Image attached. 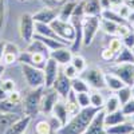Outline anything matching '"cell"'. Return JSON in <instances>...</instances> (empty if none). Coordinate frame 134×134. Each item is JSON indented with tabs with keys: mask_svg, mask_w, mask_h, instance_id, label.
Here are the masks:
<instances>
[{
	"mask_svg": "<svg viewBox=\"0 0 134 134\" xmlns=\"http://www.w3.org/2000/svg\"><path fill=\"white\" fill-rule=\"evenodd\" d=\"M99 111V109H95L93 106L81 109L79 113H76L75 115L70 117L67 124L63 125L57 134H83L88 126V124L91 122L93 117Z\"/></svg>",
	"mask_w": 134,
	"mask_h": 134,
	"instance_id": "cell-1",
	"label": "cell"
},
{
	"mask_svg": "<svg viewBox=\"0 0 134 134\" xmlns=\"http://www.w3.org/2000/svg\"><path fill=\"white\" fill-rule=\"evenodd\" d=\"M43 93H44V87H39V88H31L26 95H23L21 107H23L24 115H30L34 118L39 114Z\"/></svg>",
	"mask_w": 134,
	"mask_h": 134,
	"instance_id": "cell-2",
	"label": "cell"
},
{
	"mask_svg": "<svg viewBox=\"0 0 134 134\" xmlns=\"http://www.w3.org/2000/svg\"><path fill=\"white\" fill-rule=\"evenodd\" d=\"M100 28V16H83L82 19V44L90 46Z\"/></svg>",
	"mask_w": 134,
	"mask_h": 134,
	"instance_id": "cell-3",
	"label": "cell"
},
{
	"mask_svg": "<svg viewBox=\"0 0 134 134\" xmlns=\"http://www.w3.org/2000/svg\"><path fill=\"white\" fill-rule=\"evenodd\" d=\"M79 76L87 82L90 88H94V90H103V88H106L105 72L100 69H98V67H88V69L86 67V70L82 71Z\"/></svg>",
	"mask_w": 134,
	"mask_h": 134,
	"instance_id": "cell-4",
	"label": "cell"
},
{
	"mask_svg": "<svg viewBox=\"0 0 134 134\" xmlns=\"http://www.w3.org/2000/svg\"><path fill=\"white\" fill-rule=\"evenodd\" d=\"M21 72L30 88L44 87V71L30 64H21Z\"/></svg>",
	"mask_w": 134,
	"mask_h": 134,
	"instance_id": "cell-5",
	"label": "cell"
},
{
	"mask_svg": "<svg viewBox=\"0 0 134 134\" xmlns=\"http://www.w3.org/2000/svg\"><path fill=\"white\" fill-rule=\"evenodd\" d=\"M51 27L55 31V34H57L62 40H64L69 46L72 43V40L75 38V30H74V27L70 21H64V20H60V19L57 18L51 23Z\"/></svg>",
	"mask_w": 134,
	"mask_h": 134,
	"instance_id": "cell-6",
	"label": "cell"
},
{
	"mask_svg": "<svg viewBox=\"0 0 134 134\" xmlns=\"http://www.w3.org/2000/svg\"><path fill=\"white\" fill-rule=\"evenodd\" d=\"M110 72L115 74L119 79L127 86L134 85V63H114Z\"/></svg>",
	"mask_w": 134,
	"mask_h": 134,
	"instance_id": "cell-7",
	"label": "cell"
},
{
	"mask_svg": "<svg viewBox=\"0 0 134 134\" xmlns=\"http://www.w3.org/2000/svg\"><path fill=\"white\" fill-rule=\"evenodd\" d=\"M19 34L20 38L27 44L34 39L35 35V20L31 14H23L19 20Z\"/></svg>",
	"mask_w": 134,
	"mask_h": 134,
	"instance_id": "cell-8",
	"label": "cell"
},
{
	"mask_svg": "<svg viewBox=\"0 0 134 134\" xmlns=\"http://www.w3.org/2000/svg\"><path fill=\"white\" fill-rule=\"evenodd\" d=\"M48 57L44 54H40V52H30V51H23L19 54V58H18V62L20 64H30V66H34V67H38V69H43L46 66V62H47Z\"/></svg>",
	"mask_w": 134,
	"mask_h": 134,
	"instance_id": "cell-9",
	"label": "cell"
},
{
	"mask_svg": "<svg viewBox=\"0 0 134 134\" xmlns=\"http://www.w3.org/2000/svg\"><path fill=\"white\" fill-rule=\"evenodd\" d=\"M59 99H62L60 95L55 91L52 87H48V88L44 87V93H43L42 102H40V111L43 114L50 115L54 106H55V103H57Z\"/></svg>",
	"mask_w": 134,
	"mask_h": 134,
	"instance_id": "cell-10",
	"label": "cell"
},
{
	"mask_svg": "<svg viewBox=\"0 0 134 134\" xmlns=\"http://www.w3.org/2000/svg\"><path fill=\"white\" fill-rule=\"evenodd\" d=\"M83 134H109L107 127L105 126V110H99L93 117L91 122L88 124L86 131Z\"/></svg>",
	"mask_w": 134,
	"mask_h": 134,
	"instance_id": "cell-11",
	"label": "cell"
},
{
	"mask_svg": "<svg viewBox=\"0 0 134 134\" xmlns=\"http://www.w3.org/2000/svg\"><path fill=\"white\" fill-rule=\"evenodd\" d=\"M43 71H44V87L48 88V87H52L55 79L60 71V67L59 64L55 62L54 59L48 58L47 62H46V66L43 67Z\"/></svg>",
	"mask_w": 134,
	"mask_h": 134,
	"instance_id": "cell-12",
	"label": "cell"
},
{
	"mask_svg": "<svg viewBox=\"0 0 134 134\" xmlns=\"http://www.w3.org/2000/svg\"><path fill=\"white\" fill-rule=\"evenodd\" d=\"M52 88L60 95L62 99H64L71 91V79L67 78L63 74V71L60 70L58 76H57V79H55V82H54V85H52Z\"/></svg>",
	"mask_w": 134,
	"mask_h": 134,
	"instance_id": "cell-13",
	"label": "cell"
},
{
	"mask_svg": "<svg viewBox=\"0 0 134 134\" xmlns=\"http://www.w3.org/2000/svg\"><path fill=\"white\" fill-rule=\"evenodd\" d=\"M72 57H74V52L71 51L70 46H63L60 48L52 50L50 52V58L54 59L59 66H66V64L71 63Z\"/></svg>",
	"mask_w": 134,
	"mask_h": 134,
	"instance_id": "cell-14",
	"label": "cell"
},
{
	"mask_svg": "<svg viewBox=\"0 0 134 134\" xmlns=\"http://www.w3.org/2000/svg\"><path fill=\"white\" fill-rule=\"evenodd\" d=\"M35 23H46V24H51L52 21L58 18V12L55 8L51 7H44L40 11H38L36 14L32 15Z\"/></svg>",
	"mask_w": 134,
	"mask_h": 134,
	"instance_id": "cell-15",
	"label": "cell"
},
{
	"mask_svg": "<svg viewBox=\"0 0 134 134\" xmlns=\"http://www.w3.org/2000/svg\"><path fill=\"white\" fill-rule=\"evenodd\" d=\"M31 121H32V117H30V115H21L5 130L4 134H24L26 130L28 129L30 124H31Z\"/></svg>",
	"mask_w": 134,
	"mask_h": 134,
	"instance_id": "cell-16",
	"label": "cell"
},
{
	"mask_svg": "<svg viewBox=\"0 0 134 134\" xmlns=\"http://www.w3.org/2000/svg\"><path fill=\"white\" fill-rule=\"evenodd\" d=\"M19 54L20 50L16 44L11 43V42H5V46H4V55H3V63L4 64H12L15 62H18L19 58Z\"/></svg>",
	"mask_w": 134,
	"mask_h": 134,
	"instance_id": "cell-17",
	"label": "cell"
},
{
	"mask_svg": "<svg viewBox=\"0 0 134 134\" xmlns=\"http://www.w3.org/2000/svg\"><path fill=\"white\" fill-rule=\"evenodd\" d=\"M50 115H54L57 119H59L62 125H66L67 124V121H69L70 115H69V113H67L64 99H59L58 102L55 103V106H54V109H52Z\"/></svg>",
	"mask_w": 134,
	"mask_h": 134,
	"instance_id": "cell-18",
	"label": "cell"
},
{
	"mask_svg": "<svg viewBox=\"0 0 134 134\" xmlns=\"http://www.w3.org/2000/svg\"><path fill=\"white\" fill-rule=\"evenodd\" d=\"M83 9L86 16H100L103 11L99 0H83Z\"/></svg>",
	"mask_w": 134,
	"mask_h": 134,
	"instance_id": "cell-19",
	"label": "cell"
},
{
	"mask_svg": "<svg viewBox=\"0 0 134 134\" xmlns=\"http://www.w3.org/2000/svg\"><path fill=\"white\" fill-rule=\"evenodd\" d=\"M127 119V117L122 113V110H117L113 111V113H105V126L110 127V126H114L118 125L121 122H125Z\"/></svg>",
	"mask_w": 134,
	"mask_h": 134,
	"instance_id": "cell-20",
	"label": "cell"
},
{
	"mask_svg": "<svg viewBox=\"0 0 134 134\" xmlns=\"http://www.w3.org/2000/svg\"><path fill=\"white\" fill-rule=\"evenodd\" d=\"M0 113H16V114H23V107H21V103H16L9 100L8 98L0 100Z\"/></svg>",
	"mask_w": 134,
	"mask_h": 134,
	"instance_id": "cell-21",
	"label": "cell"
},
{
	"mask_svg": "<svg viewBox=\"0 0 134 134\" xmlns=\"http://www.w3.org/2000/svg\"><path fill=\"white\" fill-rule=\"evenodd\" d=\"M64 103H66V109H67V113H69L70 117L75 115L76 113L81 111V106L78 105V99H76V94L71 90L70 94L64 98Z\"/></svg>",
	"mask_w": 134,
	"mask_h": 134,
	"instance_id": "cell-22",
	"label": "cell"
},
{
	"mask_svg": "<svg viewBox=\"0 0 134 134\" xmlns=\"http://www.w3.org/2000/svg\"><path fill=\"white\" fill-rule=\"evenodd\" d=\"M19 117H21V114H16V113H0V134H4L5 130L12 125Z\"/></svg>",
	"mask_w": 134,
	"mask_h": 134,
	"instance_id": "cell-23",
	"label": "cell"
},
{
	"mask_svg": "<svg viewBox=\"0 0 134 134\" xmlns=\"http://www.w3.org/2000/svg\"><path fill=\"white\" fill-rule=\"evenodd\" d=\"M105 83H106V88H109V90L114 91V93L118 91L121 87L125 86V83L122 82L115 74H113V72L105 74Z\"/></svg>",
	"mask_w": 134,
	"mask_h": 134,
	"instance_id": "cell-24",
	"label": "cell"
},
{
	"mask_svg": "<svg viewBox=\"0 0 134 134\" xmlns=\"http://www.w3.org/2000/svg\"><path fill=\"white\" fill-rule=\"evenodd\" d=\"M27 51H30V52H40V54H44V55H47V57L50 58V48L44 44L43 42H40L39 39H36V38H34L30 43H28V46H27V48H26Z\"/></svg>",
	"mask_w": 134,
	"mask_h": 134,
	"instance_id": "cell-25",
	"label": "cell"
},
{
	"mask_svg": "<svg viewBox=\"0 0 134 134\" xmlns=\"http://www.w3.org/2000/svg\"><path fill=\"white\" fill-rule=\"evenodd\" d=\"M131 130H134V126L131 125V122L129 119H126L125 122H121L118 125L107 127L109 134H129Z\"/></svg>",
	"mask_w": 134,
	"mask_h": 134,
	"instance_id": "cell-26",
	"label": "cell"
},
{
	"mask_svg": "<svg viewBox=\"0 0 134 134\" xmlns=\"http://www.w3.org/2000/svg\"><path fill=\"white\" fill-rule=\"evenodd\" d=\"M75 5H76V2H66V3L60 7V9H59V12H58V19L64 20V21H70Z\"/></svg>",
	"mask_w": 134,
	"mask_h": 134,
	"instance_id": "cell-27",
	"label": "cell"
},
{
	"mask_svg": "<svg viewBox=\"0 0 134 134\" xmlns=\"http://www.w3.org/2000/svg\"><path fill=\"white\" fill-rule=\"evenodd\" d=\"M100 18L102 19H107V20H111L117 24H125V23H129L126 19L122 18L114 8H107V9H103L102 14H100Z\"/></svg>",
	"mask_w": 134,
	"mask_h": 134,
	"instance_id": "cell-28",
	"label": "cell"
},
{
	"mask_svg": "<svg viewBox=\"0 0 134 134\" xmlns=\"http://www.w3.org/2000/svg\"><path fill=\"white\" fill-rule=\"evenodd\" d=\"M71 90L75 94L79 93H90V86L87 85V82L81 76H76L74 79H71Z\"/></svg>",
	"mask_w": 134,
	"mask_h": 134,
	"instance_id": "cell-29",
	"label": "cell"
},
{
	"mask_svg": "<svg viewBox=\"0 0 134 134\" xmlns=\"http://www.w3.org/2000/svg\"><path fill=\"white\" fill-rule=\"evenodd\" d=\"M114 63H134V55L130 48L122 47V50L115 55Z\"/></svg>",
	"mask_w": 134,
	"mask_h": 134,
	"instance_id": "cell-30",
	"label": "cell"
},
{
	"mask_svg": "<svg viewBox=\"0 0 134 134\" xmlns=\"http://www.w3.org/2000/svg\"><path fill=\"white\" fill-rule=\"evenodd\" d=\"M121 109V102L119 99L117 98L115 94L110 95L106 100H105V106H103V110L105 113H113V111H117Z\"/></svg>",
	"mask_w": 134,
	"mask_h": 134,
	"instance_id": "cell-31",
	"label": "cell"
},
{
	"mask_svg": "<svg viewBox=\"0 0 134 134\" xmlns=\"http://www.w3.org/2000/svg\"><path fill=\"white\" fill-rule=\"evenodd\" d=\"M35 134H57V133L52 130L48 119H40L35 124Z\"/></svg>",
	"mask_w": 134,
	"mask_h": 134,
	"instance_id": "cell-32",
	"label": "cell"
},
{
	"mask_svg": "<svg viewBox=\"0 0 134 134\" xmlns=\"http://www.w3.org/2000/svg\"><path fill=\"white\" fill-rule=\"evenodd\" d=\"M114 94H115V95H117V98L119 99L121 106H122V105H125L126 102H129V100L133 98V97H131V86L125 85L124 87H121L119 90H118V91H115Z\"/></svg>",
	"mask_w": 134,
	"mask_h": 134,
	"instance_id": "cell-33",
	"label": "cell"
},
{
	"mask_svg": "<svg viewBox=\"0 0 134 134\" xmlns=\"http://www.w3.org/2000/svg\"><path fill=\"white\" fill-rule=\"evenodd\" d=\"M105 100H106V99L103 98L102 94L99 93V90H95V91L90 93V106L102 110L103 106H105Z\"/></svg>",
	"mask_w": 134,
	"mask_h": 134,
	"instance_id": "cell-34",
	"label": "cell"
},
{
	"mask_svg": "<svg viewBox=\"0 0 134 134\" xmlns=\"http://www.w3.org/2000/svg\"><path fill=\"white\" fill-rule=\"evenodd\" d=\"M100 28H102V30L107 34V35L115 36L118 24L114 23V21H111V20H107V19H102V18H100Z\"/></svg>",
	"mask_w": 134,
	"mask_h": 134,
	"instance_id": "cell-35",
	"label": "cell"
},
{
	"mask_svg": "<svg viewBox=\"0 0 134 134\" xmlns=\"http://www.w3.org/2000/svg\"><path fill=\"white\" fill-rule=\"evenodd\" d=\"M71 64L75 67L76 71L79 74L86 70V60H85L83 57H81V55H78V54H74V57L71 59Z\"/></svg>",
	"mask_w": 134,
	"mask_h": 134,
	"instance_id": "cell-36",
	"label": "cell"
},
{
	"mask_svg": "<svg viewBox=\"0 0 134 134\" xmlns=\"http://www.w3.org/2000/svg\"><path fill=\"white\" fill-rule=\"evenodd\" d=\"M107 47H109L111 51H113V52L118 54V52L122 50V47H124V44H122L121 38H118V36H113V38H111V39L109 40Z\"/></svg>",
	"mask_w": 134,
	"mask_h": 134,
	"instance_id": "cell-37",
	"label": "cell"
},
{
	"mask_svg": "<svg viewBox=\"0 0 134 134\" xmlns=\"http://www.w3.org/2000/svg\"><path fill=\"white\" fill-rule=\"evenodd\" d=\"M78 105L81 106V109L90 107V93H79L76 94Z\"/></svg>",
	"mask_w": 134,
	"mask_h": 134,
	"instance_id": "cell-38",
	"label": "cell"
},
{
	"mask_svg": "<svg viewBox=\"0 0 134 134\" xmlns=\"http://www.w3.org/2000/svg\"><path fill=\"white\" fill-rule=\"evenodd\" d=\"M62 71H63V74H64L67 78H70V79H74V78L79 76V72L76 71V69H75V67H74L71 63H69V64L63 66Z\"/></svg>",
	"mask_w": 134,
	"mask_h": 134,
	"instance_id": "cell-39",
	"label": "cell"
},
{
	"mask_svg": "<svg viewBox=\"0 0 134 134\" xmlns=\"http://www.w3.org/2000/svg\"><path fill=\"white\" fill-rule=\"evenodd\" d=\"M133 30V27L130 26V23H125V24H118V28H117V34L115 36L118 38H124L125 35H127V34Z\"/></svg>",
	"mask_w": 134,
	"mask_h": 134,
	"instance_id": "cell-40",
	"label": "cell"
},
{
	"mask_svg": "<svg viewBox=\"0 0 134 134\" xmlns=\"http://www.w3.org/2000/svg\"><path fill=\"white\" fill-rule=\"evenodd\" d=\"M115 52H113L109 47H106V48H103L102 51H100V58H102L105 62H114V59H115Z\"/></svg>",
	"mask_w": 134,
	"mask_h": 134,
	"instance_id": "cell-41",
	"label": "cell"
},
{
	"mask_svg": "<svg viewBox=\"0 0 134 134\" xmlns=\"http://www.w3.org/2000/svg\"><path fill=\"white\" fill-rule=\"evenodd\" d=\"M122 40V44H124V47H127L131 50V47L134 46V31L131 30L127 35H125L124 38H121Z\"/></svg>",
	"mask_w": 134,
	"mask_h": 134,
	"instance_id": "cell-42",
	"label": "cell"
},
{
	"mask_svg": "<svg viewBox=\"0 0 134 134\" xmlns=\"http://www.w3.org/2000/svg\"><path fill=\"white\" fill-rule=\"evenodd\" d=\"M121 110H122V113H124L126 117L134 114V99L131 98L129 102H126L125 105H122L121 106Z\"/></svg>",
	"mask_w": 134,
	"mask_h": 134,
	"instance_id": "cell-43",
	"label": "cell"
},
{
	"mask_svg": "<svg viewBox=\"0 0 134 134\" xmlns=\"http://www.w3.org/2000/svg\"><path fill=\"white\" fill-rule=\"evenodd\" d=\"M2 85L4 87V90L9 94L11 91L15 90V82L12 79H2Z\"/></svg>",
	"mask_w": 134,
	"mask_h": 134,
	"instance_id": "cell-44",
	"label": "cell"
},
{
	"mask_svg": "<svg viewBox=\"0 0 134 134\" xmlns=\"http://www.w3.org/2000/svg\"><path fill=\"white\" fill-rule=\"evenodd\" d=\"M9 100H12V102H16V103H21V99H23V95H21L19 91L14 90V91H11L7 97Z\"/></svg>",
	"mask_w": 134,
	"mask_h": 134,
	"instance_id": "cell-45",
	"label": "cell"
},
{
	"mask_svg": "<svg viewBox=\"0 0 134 134\" xmlns=\"http://www.w3.org/2000/svg\"><path fill=\"white\" fill-rule=\"evenodd\" d=\"M115 11H117V12H118L122 18H124V19H126V20H127V16H129V15H130V12H131L130 8H127L125 4H121L119 7H117V9H115Z\"/></svg>",
	"mask_w": 134,
	"mask_h": 134,
	"instance_id": "cell-46",
	"label": "cell"
},
{
	"mask_svg": "<svg viewBox=\"0 0 134 134\" xmlns=\"http://www.w3.org/2000/svg\"><path fill=\"white\" fill-rule=\"evenodd\" d=\"M48 122H50V125H51V127H52V130H54L55 133H57V131H58V130L63 126V125L60 124V121H59V119H57L54 115H50Z\"/></svg>",
	"mask_w": 134,
	"mask_h": 134,
	"instance_id": "cell-47",
	"label": "cell"
},
{
	"mask_svg": "<svg viewBox=\"0 0 134 134\" xmlns=\"http://www.w3.org/2000/svg\"><path fill=\"white\" fill-rule=\"evenodd\" d=\"M7 97H8V93L4 90V87H3V85H2V78H0V100L5 99Z\"/></svg>",
	"mask_w": 134,
	"mask_h": 134,
	"instance_id": "cell-48",
	"label": "cell"
},
{
	"mask_svg": "<svg viewBox=\"0 0 134 134\" xmlns=\"http://www.w3.org/2000/svg\"><path fill=\"white\" fill-rule=\"evenodd\" d=\"M121 4H124V0H110V5L111 8H117Z\"/></svg>",
	"mask_w": 134,
	"mask_h": 134,
	"instance_id": "cell-49",
	"label": "cell"
},
{
	"mask_svg": "<svg viewBox=\"0 0 134 134\" xmlns=\"http://www.w3.org/2000/svg\"><path fill=\"white\" fill-rule=\"evenodd\" d=\"M124 4L130 8V11H134V0H124Z\"/></svg>",
	"mask_w": 134,
	"mask_h": 134,
	"instance_id": "cell-50",
	"label": "cell"
},
{
	"mask_svg": "<svg viewBox=\"0 0 134 134\" xmlns=\"http://www.w3.org/2000/svg\"><path fill=\"white\" fill-rule=\"evenodd\" d=\"M4 46H5V40H0V62H2L4 55Z\"/></svg>",
	"mask_w": 134,
	"mask_h": 134,
	"instance_id": "cell-51",
	"label": "cell"
},
{
	"mask_svg": "<svg viewBox=\"0 0 134 134\" xmlns=\"http://www.w3.org/2000/svg\"><path fill=\"white\" fill-rule=\"evenodd\" d=\"M99 2H100V5H102L103 9L111 8V5H110V0H99Z\"/></svg>",
	"mask_w": 134,
	"mask_h": 134,
	"instance_id": "cell-52",
	"label": "cell"
},
{
	"mask_svg": "<svg viewBox=\"0 0 134 134\" xmlns=\"http://www.w3.org/2000/svg\"><path fill=\"white\" fill-rule=\"evenodd\" d=\"M127 21H129L130 24H133V26H134V11H131L130 15L127 16Z\"/></svg>",
	"mask_w": 134,
	"mask_h": 134,
	"instance_id": "cell-53",
	"label": "cell"
},
{
	"mask_svg": "<svg viewBox=\"0 0 134 134\" xmlns=\"http://www.w3.org/2000/svg\"><path fill=\"white\" fill-rule=\"evenodd\" d=\"M4 71H5V64H4V63H2V62H0V78L3 76Z\"/></svg>",
	"mask_w": 134,
	"mask_h": 134,
	"instance_id": "cell-54",
	"label": "cell"
},
{
	"mask_svg": "<svg viewBox=\"0 0 134 134\" xmlns=\"http://www.w3.org/2000/svg\"><path fill=\"white\" fill-rule=\"evenodd\" d=\"M4 15V3H3V0H0V16H3Z\"/></svg>",
	"mask_w": 134,
	"mask_h": 134,
	"instance_id": "cell-55",
	"label": "cell"
},
{
	"mask_svg": "<svg viewBox=\"0 0 134 134\" xmlns=\"http://www.w3.org/2000/svg\"><path fill=\"white\" fill-rule=\"evenodd\" d=\"M127 119H129V121L131 122V125L134 126V114H131V115H129V117H127Z\"/></svg>",
	"mask_w": 134,
	"mask_h": 134,
	"instance_id": "cell-56",
	"label": "cell"
},
{
	"mask_svg": "<svg viewBox=\"0 0 134 134\" xmlns=\"http://www.w3.org/2000/svg\"><path fill=\"white\" fill-rule=\"evenodd\" d=\"M3 23H4V15L0 16V31H2V27H3Z\"/></svg>",
	"mask_w": 134,
	"mask_h": 134,
	"instance_id": "cell-57",
	"label": "cell"
},
{
	"mask_svg": "<svg viewBox=\"0 0 134 134\" xmlns=\"http://www.w3.org/2000/svg\"><path fill=\"white\" fill-rule=\"evenodd\" d=\"M131 97H133V99H134V85L131 86Z\"/></svg>",
	"mask_w": 134,
	"mask_h": 134,
	"instance_id": "cell-58",
	"label": "cell"
},
{
	"mask_svg": "<svg viewBox=\"0 0 134 134\" xmlns=\"http://www.w3.org/2000/svg\"><path fill=\"white\" fill-rule=\"evenodd\" d=\"M131 52H133V55H134V46L131 47Z\"/></svg>",
	"mask_w": 134,
	"mask_h": 134,
	"instance_id": "cell-59",
	"label": "cell"
},
{
	"mask_svg": "<svg viewBox=\"0 0 134 134\" xmlns=\"http://www.w3.org/2000/svg\"><path fill=\"white\" fill-rule=\"evenodd\" d=\"M129 134H134V130H131V131H130V133H129Z\"/></svg>",
	"mask_w": 134,
	"mask_h": 134,
	"instance_id": "cell-60",
	"label": "cell"
},
{
	"mask_svg": "<svg viewBox=\"0 0 134 134\" xmlns=\"http://www.w3.org/2000/svg\"><path fill=\"white\" fill-rule=\"evenodd\" d=\"M133 31H134V26H133Z\"/></svg>",
	"mask_w": 134,
	"mask_h": 134,
	"instance_id": "cell-61",
	"label": "cell"
},
{
	"mask_svg": "<svg viewBox=\"0 0 134 134\" xmlns=\"http://www.w3.org/2000/svg\"><path fill=\"white\" fill-rule=\"evenodd\" d=\"M24 134H26V133H24Z\"/></svg>",
	"mask_w": 134,
	"mask_h": 134,
	"instance_id": "cell-62",
	"label": "cell"
}]
</instances>
